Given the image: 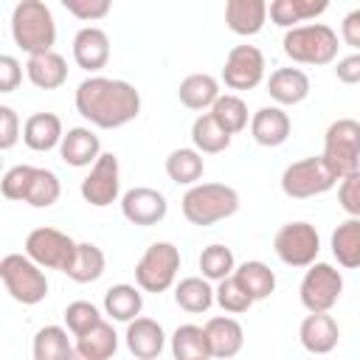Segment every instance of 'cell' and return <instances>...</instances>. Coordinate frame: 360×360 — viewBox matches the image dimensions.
Returning <instances> with one entry per match:
<instances>
[{
	"instance_id": "cell-1",
	"label": "cell",
	"mask_w": 360,
	"mask_h": 360,
	"mask_svg": "<svg viewBox=\"0 0 360 360\" xmlns=\"http://www.w3.org/2000/svg\"><path fill=\"white\" fill-rule=\"evenodd\" d=\"M73 104L76 112L98 129H118L141 115V93L127 79L87 76L79 82Z\"/></svg>"
},
{
	"instance_id": "cell-2",
	"label": "cell",
	"mask_w": 360,
	"mask_h": 360,
	"mask_svg": "<svg viewBox=\"0 0 360 360\" xmlns=\"http://www.w3.org/2000/svg\"><path fill=\"white\" fill-rule=\"evenodd\" d=\"M11 37L22 53L37 56L53 51L56 42V22L53 11L42 0H20L11 11Z\"/></svg>"
},
{
	"instance_id": "cell-3",
	"label": "cell",
	"mask_w": 360,
	"mask_h": 360,
	"mask_svg": "<svg viewBox=\"0 0 360 360\" xmlns=\"http://www.w3.org/2000/svg\"><path fill=\"white\" fill-rule=\"evenodd\" d=\"M180 208L191 225L205 228L239 211V191L228 183H197L183 194Z\"/></svg>"
},
{
	"instance_id": "cell-4",
	"label": "cell",
	"mask_w": 360,
	"mask_h": 360,
	"mask_svg": "<svg viewBox=\"0 0 360 360\" xmlns=\"http://www.w3.org/2000/svg\"><path fill=\"white\" fill-rule=\"evenodd\" d=\"M284 53L298 65H329L338 59V34L326 22H307L290 28L281 39Z\"/></svg>"
},
{
	"instance_id": "cell-5",
	"label": "cell",
	"mask_w": 360,
	"mask_h": 360,
	"mask_svg": "<svg viewBox=\"0 0 360 360\" xmlns=\"http://www.w3.org/2000/svg\"><path fill=\"white\" fill-rule=\"evenodd\" d=\"M323 163L338 180H346L360 172V121L338 118L326 127L323 135Z\"/></svg>"
},
{
	"instance_id": "cell-6",
	"label": "cell",
	"mask_w": 360,
	"mask_h": 360,
	"mask_svg": "<svg viewBox=\"0 0 360 360\" xmlns=\"http://www.w3.org/2000/svg\"><path fill=\"white\" fill-rule=\"evenodd\" d=\"M0 278L6 292L22 304V307H34L39 301H45L48 295V276L45 270L31 262L25 253H8L0 262Z\"/></svg>"
},
{
	"instance_id": "cell-7",
	"label": "cell",
	"mask_w": 360,
	"mask_h": 360,
	"mask_svg": "<svg viewBox=\"0 0 360 360\" xmlns=\"http://www.w3.org/2000/svg\"><path fill=\"white\" fill-rule=\"evenodd\" d=\"M180 270V250L172 242H152L135 264V284L143 292H166L174 287Z\"/></svg>"
},
{
	"instance_id": "cell-8",
	"label": "cell",
	"mask_w": 360,
	"mask_h": 360,
	"mask_svg": "<svg viewBox=\"0 0 360 360\" xmlns=\"http://www.w3.org/2000/svg\"><path fill=\"white\" fill-rule=\"evenodd\" d=\"M338 186V177L329 172V166L323 163V158H301L292 160L284 172H281V191L290 200H309L318 194H326Z\"/></svg>"
},
{
	"instance_id": "cell-9",
	"label": "cell",
	"mask_w": 360,
	"mask_h": 360,
	"mask_svg": "<svg viewBox=\"0 0 360 360\" xmlns=\"http://www.w3.org/2000/svg\"><path fill=\"white\" fill-rule=\"evenodd\" d=\"M273 250L287 267H312L321 253V236L312 222H287L273 236Z\"/></svg>"
},
{
	"instance_id": "cell-10",
	"label": "cell",
	"mask_w": 360,
	"mask_h": 360,
	"mask_svg": "<svg viewBox=\"0 0 360 360\" xmlns=\"http://www.w3.org/2000/svg\"><path fill=\"white\" fill-rule=\"evenodd\" d=\"M76 248L79 242H73L68 233L56 231V228H34L28 236H25V256L31 262H37L42 270H59L65 273L76 256Z\"/></svg>"
},
{
	"instance_id": "cell-11",
	"label": "cell",
	"mask_w": 360,
	"mask_h": 360,
	"mask_svg": "<svg viewBox=\"0 0 360 360\" xmlns=\"http://www.w3.org/2000/svg\"><path fill=\"white\" fill-rule=\"evenodd\" d=\"M340 292H343V276L329 262H315L312 267H307L298 287L307 312H329L338 304Z\"/></svg>"
},
{
	"instance_id": "cell-12",
	"label": "cell",
	"mask_w": 360,
	"mask_h": 360,
	"mask_svg": "<svg viewBox=\"0 0 360 360\" xmlns=\"http://www.w3.org/2000/svg\"><path fill=\"white\" fill-rule=\"evenodd\" d=\"M79 191H82V200L90 202L93 208L112 205L121 197V166H118V155L104 152L90 166V174L82 180Z\"/></svg>"
},
{
	"instance_id": "cell-13",
	"label": "cell",
	"mask_w": 360,
	"mask_h": 360,
	"mask_svg": "<svg viewBox=\"0 0 360 360\" xmlns=\"http://www.w3.org/2000/svg\"><path fill=\"white\" fill-rule=\"evenodd\" d=\"M264 53L256 45H233L225 56L222 82L228 90H253L264 79Z\"/></svg>"
},
{
	"instance_id": "cell-14",
	"label": "cell",
	"mask_w": 360,
	"mask_h": 360,
	"mask_svg": "<svg viewBox=\"0 0 360 360\" xmlns=\"http://www.w3.org/2000/svg\"><path fill=\"white\" fill-rule=\"evenodd\" d=\"M166 211H169V202H166L163 191H158L152 186H135L121 194V214L127 222H132L138 228H152V225L163 222Z\"/></svg>"
},
{
	"instance_id": "cell-15",
	"label": "cell",
	"mask_w": 360,
	"mask_h": 360,
	"mask_svg": "<svg viewBox=\"0 0 360 360\" xmlns=\"http://www.w3.org/2000/svg\"><path fill=\"white\" fill-rule=\"evenodd\" d=\"M73 62L87 73H98L101 68H107V62H110V37H107V31L98 28V25L79 28L76 37H73Z\"/></svg>"
},
{
	"instance_id": "cell-16",
	"label": "cell",
	"mask_w": 360,
	"mask_h": 360,
	"mask_svg": "<svg viewBox=\"0 0 360 360\" xmlns=\"http://www.w3.org/2000/svg\"><path fill=\"white\" fill-rule=\"evenodd\" d=\"M205 338H208V349L214 360H231L242 352L245 346V329L236 318L231 315H217L205 321Z\"/></svg>"
},
{
	"instance_id": "cell-17",
	"label": "cell",
	"mask_w": 360,
	"mask_h": 360,
	"mask_svg": "<svg viewBox=\"0 0 360 360\" xmlns=\"http://www.w3.org/2000/svg\"><path fill=\"white\" fill-rule=\"evenodd\" d=\"M298 338L309 354H329L340 340V326L329 312H309L298 326Z\"/></svg>"
},
{
	"instance_id": "cell-18",
	"label": "cell",
	"mask_w": 360,
	"mask_h": 360,
	"mask_svg": "<svg viewBox=\"0 0 360 360\" xmlns=\"http://www.w3.org/2000/svg\"><path fill=\"white\" fill-rule=\"evenodd\" d=\"M127 349L135 360H158L166 346V332L155 318H135L127 323Z\"/></svg>"
},
{
	"instance_id": "cell-19",
	"label": "cell",
	"mask_w": 360,
	"mask_h": 360,
	"mask_svg": "<svg viewBox=\"0 0 360 360\" xmlns=\"http://www.w3.org/2000/svg\"><path fill=\"white\" fill-rule=\"evenodd\" d=\"M101 155V141L90 127H70L59 143V158L73 169L93 166Z\"/></svg>"
},
{
	"instance_id": "cell-20",
	"label": "cell",
	"mask_w": 360,
	"mask_h": 360,
	"mask_svg": "<svg viewBox=\"0 0 360 360\" xmlns=\"http://www.w3.org/2000/svg\"><path fill=\"white\" fill-rule=\"evenodd\" d=\"M309 76L301 68H278L267 79V93L276 101V107H295L309 96Z\"/></svg>"
},
{
	"instance_id": "cell-21",
	"label": "cell",
	"mask_w": 360,
	"mask_h": 360,
	"mask_svg": "<svg viewBox=\"0 0 360 360\" xmlns=\"http://www.w3.org/2000/svg\"><path fill=\"white\" fill-rule=\"evenodd\" d=\"M62 138H65V127H62V118L56 112H34L22 124V143L31 152L59 149Z\"/></svg>"
},
{
	"instance_id": "cell-22",
	"label": "cell",
	"mask_w": 360,
	"mask_h": 360,
	"mask_svg": "<svg viewBox=\"0 0 360 360\" xmlns=\"http://www.w3.org/2000/svg\"><path fill=\"white\" fill-rule=\"evenodd\" d=\"M290 115L284 112V107H262L250 115V135L259 146H281L290 138Z\"/></svg>"
},
{
	"instance_id": "cell-23",
	"label": "cell",
	"mask_w": 360,
	"mask_h": 360,
	"mask_svg": "<svg viewBox=\"0 0 360 360\" xmlns=\"http://www.w3.org/2000/svg\"><path fill=\"white\" fill-rule=\"evenodd\" d=\"M267 22L264 0H228L225 3V25L239 37H253Z\"/></svg>"
},
{
	"instance_id": "cell-24",
	"label": "cell",
	"mask_w": 360,
	"mask_h": 360,
	"mask_svg": "<svg viewBox=\"0 0 360 360\" xmlns=\"http://www.w3.org/2000/svg\"><path fill=\"white\" fill-rule=\"evenodd\" d=\"M25 76L34 87L39 90H56L68 82V62L62 53L56 51H48V53H37V56H28L25 62Z\"/></svg>"
},
{
	"instance_id": "cell-25",
	"label": "cell",
	"mask_w": 360,
	"mask_h": 360,
	"mask_svg": "<svg viewBox=\"0 0 360 360\" xmlns=\"http://www.w3.org/2000/svg\"><path fill=\"white\" fill-rule=\"evenodd\" d=\"M219 82L211 76V73H188L180 87H177V98L183 107L194 110V112H202V110H211L219 98Z\"/></svg>"
},
{
	"instance_id": "cell-26",
	"label": "cell",
	"mask_w": 360,
	"mask_h": 360,
	"mask_svg": "<svg viewBox=\"0 0 360 360\" xmlns=\"http://www.w3.org/2000/svg\"><path fill=\"white\" fill-rule=\"evenodd\" d=\"M326 8H329L326 0H273L267 6V14L278 28L290 31V28H298V22L321 17Z\"/></svg>"
},
{
	"instance_id": "cell-27",
	"label": "cell",
	"mask_w": 360,
	"mask_h": 360,
	"mask_svg": "<svg viewBox=\"0 0 360 360\" xmlns=\"http://www.w3.org/2000/svg\"><path fill=\"white\" fill-rule=\"evenodd\" d=\"M141 309H143V292L138 284H112L104 292V312L112 321L129 323L141 318Z\"/></svg>"
},
{
	"instance_id": "cell-28",
	"label": "cell",
	"mask_w": 360,
	"mask_h": 360,
	"mask_svg": "<svg viewBox=\"0 0 360 360\" xmlns=\"http://www.w3.org/2000/svg\"><path fill=\"white\" fill-rule=\"evenodd\" d=\"M202 172H205V160L194 146L172 149L166 158V174L177 186H188V188L197 186L202 180Z\"/></svg>"
},
{
	"instance_id": "cell-29",
	"label": "cell",
	"mask_w": 360,
	"mask_h": 360,
	"mask_svg": "<svg viewBox=\"0 0 360 360\" xmlns=\"http://www.w3.org/2000/svg\"><path fill=\"white\" fill-rule=\"evenodd\" d=\"M233 278L239 281V287L253 298V301H264L270 298V292L276 290V273L270 270V264L259 262V259H248L242 264H236Z\"/></svg>"
},
{
	"instance_id": "cell-30",
	"label": "cell",
	"mask_w": 360,
	"mask_h": 360,
	"mask_svg": "<svg viewBox=\"0 0 360 360\" xmlns=\"http://www.w3.org/2000/svg\"><path fill=\"white\" fill-rule=\"evenodd\" d=\"M332 256L338 259L340 267L346 270H357L360 267V219L349 217L343 219L335 231H332Z\"/></svg>"
},
{
	"instance_id": "cell-31",
	"label": "cell",
	"mask_w": 360,
	"mask_h": 360,
	"mask_svg": "<svg viewBox=\"0 0 360 360\" xmlns=\"http://www.w3.org/2000/svg\"><path fill=\"white\" fill-rule=\"evenodd\" d=\"M104 267H107L104 250L93 242H79L76 256H73L70 267L65 270V276L76 284H90V281H98L104 276Z\"/></svg>"
},
{
	"instance_id": "cell-32",
	"label": "cell",
	"mask_w": 360,
	"mask_h": 360,
	"mask_svg": "<svg viewBox=\"0 0 360 360\" xmlns=\"http://www.w3.org/2000/svg\"><path fill=\"white\" fill-rule=\"evenodd\" d=\"M174 301L180 309L191 312V315H200V312H208L214 301V287L208 278L202 276H186L174 284Z\"/></svg>"
},
{
	"instance_id": "cell-33",
	"label": "cell",
	"mask_w": 360,
	"mask_h": 360,
	"mask_svg": "<svg viewBox=\"0 0 360 360\" xmlns=\"http://www.w3.org/2000/svg\"><path fill=\"white\" fill-rule=\"evenodd\" d=\"M231 138L233 135H228L217 124V118L211 112H200L194 118V124H191V143H194V149L200 155H219V152H225L231 146Z\"/></svg>"
},
{
	"instance_id": "cell-34",
	"label": "cell",
	"mask_w": 360,
	"mask_h": 360,
	"mask_svg": "<svg viewBox=\"0 0 360 360\" xmlns=\"http://www.w3.org/2000/svg\"><path fill=\"white\" fill-rule=\"evenodd\" d=\"M172 357L174 360H211L205 329L197 323H183L172 332Z\"/></svg>"
},
{
	"instance_id": "cell-35",
	"label": "cell",
	"mask_w": 360,
	"mask_h": 360,
	"mask_svg": "<svg viewBox=\"0 0 360 360\" xmlns=\"http://www.w3.org/2000/svg\"><path fill=\"white\" fill-rule=\"evenodd\" d=\"M31 352H34V360H68L73 352V343L68 338V329L48 323L42 329H37Z\"/></svg>"
},
{
	"instance_id": "cell-36",
	"label": "cell",
	"mask_w": 360,
	"mask_h": 360,
	"mask_svg": "<svg viewBox=\"0 0 360 360\" xmlns=\"http://www.w3.org/2000/svg\"><path fill=\"white\" fill-rule=\"evenodd\" d=\"M197 264H200L202 278L217 281V284H219V281H225V278H231V276H233V270H236L233 250H231V248H225V245H219V242H214V245L202 248V253H200Z\"/></svg>"
},
{
	"instance_id": "cell-37",
	"label": "cell",
	"mask_w": 360,
	"mask_h": 360,
	"mask_svg": "<svg viewBox=\"0 0 360 360\" xmlns=\"http://www.w3.org/2000/svg\"><path fill=\"white\" fill-rule=\"evenodd\" d=\"M76 349L84 352V354L93 357V360H110V357L118 352V335H115L112 323L101 321V323H96L87 335L76 338Z\"/></svg>"
},
{
	"instance_id": "cell-38",
	"label": "cell",
	"mask_w": 360,
	"mask_h": 360,
	"mask_svg": "<svg viewBox=\"0 0 360 360\" xmlns=\"http://www.w3.org/2000/svg\"><path fill=\"white\" fill-rule=\"evenodd\" d=\"M214 118H217V124L228 132V135H236V132H242L245 127H248V104L242 101V96H236V93H225V96H219L217 98V104L208 110Z\"/></svg>"
},
{
	"instance_id": "cell-39",
	"label": "cell",
	"mask_w": 360,
	"mask_h": 360,
	"mask_svg": "<svg viewBox=\"0 0 360 360\" xmlns=\"http://www.w3.org/2000/svg\"><path fill=\"white\" fill-rule=\"evenodd\" d=\"M59 197H62V183H59L56 172L37 166L25 202H28L31 208H51V205H53Z\"/></svg>"
},
{
	"instance_id": "cell-40",
	"label": "cell",
	"mask_w": 360,
	"mask_h": 360,
	"mask_svg": "<svg viewBox=\"0 0 360 360\" xmlns=\"http://www.w3.org/2000/svg\"><path fill=\"white\" fill-rule=\"evenodd\" d=\"M104 318H101V312H98V307L96 304H90V301H70L68 307H65V326H68V332L73 335V338H82V335H87L96 323H101Z\"/></svg>"
},
{
	"instance_id": "cell-41",
	"label": "cell",
	"mask_w": 360,
	"mask_h": 360,
	"mask_svg": "<svg viewBox=\"0 0 360 360\" xmlns=\"http://www.w3.org/2000/svg\"><path fill=\"white\" fill-rule=\"evenodd\" d=\"M214 301L222 307V312H228V315H242V312H248L256 301L239 287V281L231 276V278H225V281H219L217 287H214Z\"/></svg>"
},
{
	"instance_id": "cell-42",
	"label": "cell",
	"mask_w": 360,
	"mask_h": 360,
	"mask_svg": "<svg viewBox=\"0 0 360 360\" xmlns=\"http://www.w3.org/2000/svg\"><path fill=\"white\" fill-rule=\"evenodd\" d=\"M34 172L37 166H28V163H17L11 166L3 180H0V191L6 200H17V202H25L28 197V188H31V180H34Z\"/></svg>"
},
{
	"instance_id": "cell-43",
	"label": "cell",
	"mask_w": 360,
	"mask_h": 360,
	"mask_svg": "<svg viewBox=\"0 0 360 360\" xmlns=\"http://www.w3.org/2000/svg\"><path fill=\"white\" fill-rule=\"evenodd\" d=\"M62 6L82 22H96L110 14V0H62Z\"/></svg>"
},
{
	"instance_id": "cell-44",
	"label": "cell",
	"mask_w": 360,
	"mask_h": 360,
	"mask_svg": "<svg viewBox=\"0 0 360 360\" xmlns=\"http://www.w3.org/2000/svg\"><path fill=\"white\" fill-rule=\"evenodd\" d=\"M20 138H22L20 115L14 112V107L0 104V149H3V152H8Z\"/></svg>"
},
{
	"instance_id": "cell-45",
	"label": "cell",
	"mask_w": 360,
	"mask_h": 360,
	"mask_svg": "<svg viewBox=\"0 0 360 360\" xmlns=\"http://www.w3.org/2000/svg\"><path fill=\"white\" fill-rule=\"evenodd\" d=\"M338 202H340V208L349 217L360 219V172L352 174V177H346V180H340V186H338Z\"/></svg>"
},
{
	"instance_id": "cell-46",
	"label": "cell",
	"mask_w": 360,
	"mask_h": 360,
	"mask_svg": "<svg viewBox=\"0 0 360 360\" xmlns=\"http://www.w3.org/2000/svg\"><path fill=\"white\" fill-rule=\"evenodd\" d=\"M20 82H22V65L11 53H3L0 56V93H14Z\"/></svg>"
},
{
	"instance_id": "cell-47",
	"label": "cell",
	"mask_w": 360,
	"mask_h": 360,
	"mask_svg": "<svg viewBox=\"0 0 360 360\" xmlns=\"http://www.w3.org/2000/svg\"><path fill=\"white\" fill-rule=\"evenodd\" d=\"M335 76L343 84H360V53H349L335 62Z\"/></svg>"
},
{
	"instance_id": "cell-48",
	"label": "cell",
	"mask_w": 360,
	"mask_h": 360,
	"mask_svg": "<svg viewBox=\"0 0 360 360\" xmlns=\"http://www.w3.org/2000/svg\"><path fill=\"white\" fill-rule=\"evenodd\" d=\"M340 39L349 48H354V53H360V8H354V11H349L343 17V22H340Z\"/></svg>"
},
{
	"instance_id": "cell-49",
	"label": "cell",
	"mask_w": 360,
	"mask_h": 360,
	"mask_svg": "<svg viewBox=\"0 0 360 360\" xmlns=\"http://www.w3.org/2000/svg\"><path fill=\"white\" fill-rule=\"evenodd\" d=\"M68 360H93V357H87L84 352H79V349H76V343H73V352H70V357H68Z\"/></svg>"
}]
</instances>
